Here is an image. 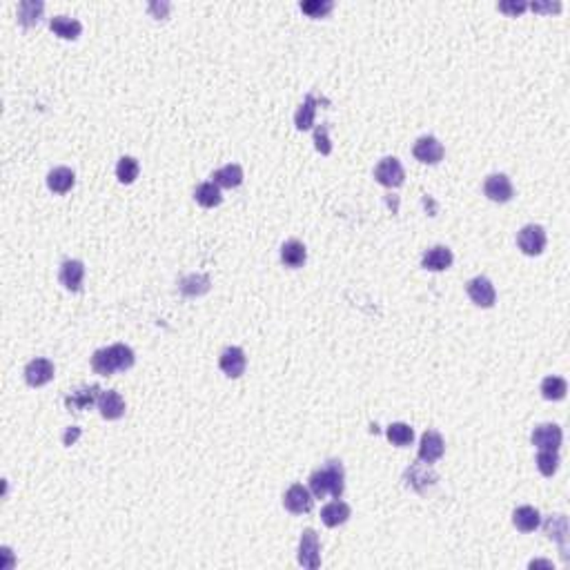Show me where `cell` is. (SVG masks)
<instances>
[{
	"label": "cell",
	"mask_w": 570,
	"mask_h": 570,
	"mask_svg": "<svg viewBox=\"0 0 570 570\" xmlns=\"http://www.w3.org/2000/svg\"><path fill=\"white\" fill-rule=\"evenodd\" d=\"M134 366V350L125 343L100 347L92 357V368L100 377H112L114 372H125Z\"/></svg>",
	"instance_id": "obj_1"
},
{
	"label": "cell",
	"mask_w": 570,
	"mask_h": 570,
	"mask_svg": "<svg viewBox=\"0 0 570 570\" xmlns=\"http://www.w3.org/2000/svg\"><path fill=\"white\" fill-rule=\"evenodd\" d=\"M345 475H343V465L341 461H328L323 468L314 470L310 475V492L317 497V499H323V497H334L339 499L343 495V488H345Z\"/></svg>",
	"instance_id": "obj_2"
},
{
	"label": "cell",
	"mask_w": 570,
	"mask_h": 570,
	"mask_svg": "<svg viewBox=\"0 0 570 570\" xmlns=\"http://www.w3.org/2000/svg\"><path fill=\"white\" fill-rule=\"evenodd\" d=\"M283 506L288 508L292 515H303L314 508V495L310 492L305 486L294 484L288 488V492L283 495Z\"/></svg>",
	"instance_id": "obj_3"
},
{
	"label": "cell",
	"mask_w": 570,
	"mask_h": 570,
	"mask_svg": "<svg viewBox=\"0 0 570 570\" xmlns=\"http://www.w3.org/2000/svg\"><path fill=\"white\" fill-rule=\"evenodd\" d=\"M319 535L312 528L303 530L299 541V564L307 570H317L321 566V552H319Z\"/></svg>",
	"instance_id": "obj_4"
},
{
	"label": "cell",
	"mask_w": 570,
	"mask_h": 570,
	"mask_svg": "<svg viewBox=\"0 0 570 570\" xmlns=\"http://www.w3.org/2000/svg\"><path fill=\"white\" fill-rule=\"evenodd\" d=\"M517 245L519 250L528 256H537L546 248V230L541 225H526L522 232L517 234Z\"/></svg>",
	"instance_id": "obj_5"
},
{
	"label": "cell",
	"mask_w": 570,
	"mask_h": 570,
	"mask_svg": "<svg viewBox=\"0 0 570 570\" xmlns=\"http://www.w3.org/2000/svg\"><path fill=\"white\" fill-rule=\"evenodd\" d=\"M374 178H377L383 187H399L401 183H404L406 172H404V167H401L399 159L385 157L383 161H379L377 167H374Z\"/></svg>",
	"instance_id": "obj_6"
},
{
	"label": "cell",
	"mask_w": 570,
	"mask_h": 570,
	"mask_svg": "<svg viewBox=\"0 0 570 570\" xmlns=\"http://www.w3.org/2000/svg\"><path fill=\"white\" fill-rule=\"evenodd\" d=\"M465 290H468V296L472 299V303L479 307H492L497 301L495 285H492V281L486 277H475L472 281H468Z\"/></svg>",
	"instance_id": "obj_7"
},
{
	"label": "cell",
	"mask_w": 570,
	"mask_h": 570,
	"mask_svg": "<svg viewBox=\"0 0 570 570\" xmlns=\"http://www.w3.org/2000/svg\"><path fill=\"white\" fill-rule=\"evenodd\" d=\"M533 446L539 448V450H559L562 446V428L555 425V423H541L533 430Z\"/></svg>",
	"instance_id": "obj_8"
},
{
	"label": "cell",
	"mask_w": 570,
	"mask_h": 570,
	"mask_svg": "<svg viewBox=\"0 0 570 570\" xmlns=\"http://www.w3.org/2000/svg\"><path fill=\"white\" fill-rule=\"evenodd\" d=\"M54 379V364L49 359H32L25 368V381L32 387H41Z\"/></svg>",
	"instance_id": "obj_9"
},
{
	"label": "cell",
	"mask_w": 570,
	"mask_h": 570,
	"mask_svg": "<svg viewBox=\"0 0 570 570\" xmlns=\"http://www.w3.org/2000/svg\"><path fill=\"white\" fill-rule=\"evenodd\" d=\"M484 192H486V197L490 201H495V203H508L512 199V183H510V178L506 174H492L486 178V183H484Z\"/></svg>",
	"instance_id": "obj_10"
},
{
	"label": "cell",
	"mask_w": 570,
	"mask_h": 570,
	"mask_svg": "<svg viewBox=\"0 0 570 570\" xmlns=\"http://www.w3.org/2000/svg\"><path fill=\"white\" fill-rule=\"evenodd\" d=\"M412 154H414V159H417V161L435 165V163H439L444 159V145L435 136H421L417 142H414Z\"/></svg>",
	"instance_id": "obj_11"
},
{
	"label": "cell",
	"mask_w": 570,
	"mask_h": 570,
	"mask_svg": "<svg viewBox=\"0 0 570 570\" xmlns=\"http://www.w3.org/2000/svg\"><path fill=\"white\" fill-rule=\"evenodd\" d=\"M218 366L227 374V377L237 379L245 372V366H248V359H245V352L237 345H230L221 352V359H218Z\"/></svg>",
	"instance_id": "obj_12"
},
{
	"label": "cell",
	"mask_w": 570,
	"mask_h": 570,
	"mask_svg": "<svg viewBox=\"0 0 570 570\" xmlns=\"http://www.w3.org/2000/svg\"><path fill=\"white\" fill-rule=\"evenodd\" d=\"M98 397H100L98 385H85V387H79V390H74L72 395H67L65 406H67L69 412H83L87 408H92L94 404H98Z\"/></svg>",
	"instance_id": "obj_13"
},
{
	"label": "cell",
	"mask_w": 570,
	"mask_h": 570,
	"mask_svg": "<svg viewBox=\"0 0 570 570\" xmlns=\"http://www.w3.org/2000/svg\"><path fill=\"white\" fill-rule=\"evenodd\" d=\"M60 283L65 290L69 292H79L83 288V279H85V265L76 258H69L60 265V274H58Z\"/></svg>",
	"instance_id": "obj_14"
},
{
	"label": "cell",
	"mask_w": 570,
	"mask_h": 570,
	"mask_svg": "<svg viewBox=\"0 0 570 570\" xmlns=\"http://www.w3.org/2000/svg\"><path fill=\"white\" fill-rule=\"evenodd\" d=\"M442 457H444V439H442V435L435 432V430L423 432L421 444H419V459L425 461V463H435Z\"/></svg>",
	"instance_id": "obj_15"
},
{
	"label": "cell",
	"mask_w": 570,
	"mask_h": 570,
	"mask_svg": "<svg viewBox=\"0 0 570 570\" xmlns=\"http://www.w3.org/2000/svg\"><path fill=\"white\" fill-rule=\"evenodd\" d=\"M96 406H98V410H100L102 417L110 419V421L121 419L123 414H125V401H123V397H121L119 392H116V390L100 392Z\"/></svg>",
	"instance_id": "obj_16"
},
{
	"label": "cell",
	"mask_w": 570,
	"mask_h": 570,
	"mask_svg": "<svg viewBox=\"0 0 570 570\" xmlns=\"http://www.w3.org/2000/svg\"><path fill=\"white\" fill-rule=\"evenodd\" d=\"M421 265L425 270H430V272L448 270L452 265V252H450V248H446V245H435V248H430V250L423 254Z\"/></svg>",
	"instance_id": "obj_17"
},
{
	"label": "cell",
	"mask_w": 570,
	"mask_h": 570,
	"mask_svg": "<svg viewBox=\"0 0 570 570\" xmlns=\"http://www.w3.org/2000/svg\"><path fill=\"white\" fill-rule=\"evenodd\" d=\"M406 479H408V486H412L417 492H423L425 488H430L437 484V475L432 468H428V465H421V463H414L406 470Z\"/></svg>",
	"instance_id": "obj_18"
},
{
	"label": "cell",
	"mask_w": 570,
	"mask_h": 570,
	"mask_svg": "<svg viewBox=\"0 0 570 570\" xmlns=\"http://www.w3.org/2000/svg\"><path fill=\"white\" fill-rule=\"evenodd\" d=\"M76 183V176L69 167H54L49 174H47V187L56 194H67Z\"/></svg>",
	"instance_id": "obj_19"
},
{
	"label": "cell",
	"mask_w": 570,
	"mask_h": 570,
	"mask_svg": "<svg viewBox=\"0 0 570 570\" xmlns=\"http://www.w3.org/2000/svg\"><path fill=\"white\" fill-rule=\"evenodd\" d=\"M512 524L517 530H522V533H533L541 524V515L533 506H522L512 512Z\"/></svg>",
	"instance_id": "obj_20"
},
{
	"label": "cell",
	"mask_w": 570,
	"mask_h": 570,
	"mask_svg": "<svg viewBox=\"0 0 570 570\" xmlns=\"http://www.w3.org/2000/svg\"><path fill=\"white\" fill-rule=\"evenodd\" d=\"M347 519H350V506L339 499L328 503V506H323V510H321V522L328 528H336V526L345 524Z\"/></svg>",
	"instance_id": "obj_21"
},
{
	"label": "cell",
	"mask_w": 570,
	"mask_h": 570,
	"mask_svg": "<svg viewBox=\"0 0 570 570\" xmlns=\"http://www.w3.org/2000/svg\"><path fill=\"white\" fill-rule=\"evenodd\" d=\"M49 27L56 36L65 38V41H74V38H79L83 32V25L69 16H54L49 20Z\"/></svg>",
	"instance_id": "obj_22"
},
{
	"label": "cell",
	"mask_w": 570,
	"mask_h": 570,
	"mask_svg": "<svg viewBox=\"0 0 570 570\" xmlns=\"http://www.w3.org/2000/svg\"><path fill=\"white\" fill-rule=\"evenodd\" d=\"M307 258V252H305V245L301 241H285L283 248H281V261L285 267H301Z\"/></svg>",
	"instance_id": "obj_23"
},
{
	"label": "cell",
	"mask_w": 570,
	"mask_h": 570,
	"mask_svg": "<svg viewBox=\"0 0 570 570\" xmlns=\"http://www.w3.org/2000/svg\"><path fill=\"white\" fill-rule=\"evenodd\" d=\"M43 9L45 5L41 0H22L18 5V22L22 27H32V25H38L43 18Z\"/></svg>",
	"instance_id": "obj_24"
},
{
	"label": "cell",
	"mask_w": 570,
	"mask_h": 570,
	"mask_svg": "<svg viewBox=\"0 0 570 570\" xmlns=\"http://www.w3.org/2000/svg\"><path fill=\"white\" fill-rule=\"evenodd\" d=\"M212 178H214V183H216L218 187H227V190H232V187H239V185L243 183V170H241V165L230 163V165L221 167V170H216Z\"/></svg>",
	"instance_id": "obj_25"
},
{
	"label": "cell",
	"mask_w": 570,
	"mask_h": 570,
	"mask_svg": "<svg viewBox=\"0 0 570 570\" xmlns=\"http://www.w3.org/2000/svg\"><path fill=\"white\" fill-rule=\"evenodd\" d=\"M543 530H546L548 539L559 541L562 550H566V537H568V522L564 515H552L543 524Z\"/></svg>",
	"instance_id": "obj_26"
},
{
	"label": "cell",
	"mask_w": 570,
	"mask_h": 570,
	"mask_svg": "<svg viewBox=\"0 0 570 570\" xmlns=\"http://www.w3.org/2000/svg\"><path fill=\"white\" fill-rule=\"evenodd\" d=\"M194 199H197V203L203 205V207H216V205H221V201H223L221 190H218V185L214 183V180L201 183L197 187V192H194Z\"/></svg>",
	"instance_id": "obj_27"
},
{
	"label": "cell",
	"mask_w": 570,
	"mask_h": 570,
	"mask_svg": "<svg viewBox=\"0 0 570 570\" xmlns=\"http://www.w3.org/2000/svg\"><path fill=\"white\" fill-rule=\"evenodd\" d=\"M314 116H317V98L307 96L294 114V125L299 129H310L314 125Z\"/></svg>",
	"instance_id": "obj_28"
},
{
	"label": "cell",
	"mask_w": 570,
	"mask_h": 570,
	"mask_svg": "<svg viewBox=\"0 0 570 570\" xmlns=\"http://www.w3.org/2000/svg\"><path fill=\"white\" fill-rule=\"evenodd\" d=\"M568 392V383L562 377H546L541 381V395L548 401H562Z\"/></svg>",
	"instance_id": "obj_29"
},
{
	"label": "cell",
	"mask_w": 570,
	"mask_h": 570,
	"mask_svg": "<svg viewBox=\"0 0 570 570\" xmlns=\"http://www.w3.org/2000/svg\"><path fill=\"white\" fill-rule=\"evenodd\" d=\"M387 439H390V442L395 444V446H399V448H404V446H410L412 444V439H414V432H412V428L408 425V423H390L387 425Z\"/></svg>",
	"instance_id": "obj_30"
},
{
	"label": "cell",
	"mask_w": 570,
	"mask_h": 570,
	"mask_svg": "<svg viewBox=\"0 0 570 570\" xmlns=\"http://www.w3.org/2000/svg\"><path fill=\"white\" fill-rule=\"evenodd\" d=\"M138 172H140V165H138V161L134 157H123L119 161V165H116V176H119V180L125 185L134 183Z\"/></svg>",
	"instance_id": "obj_31"
},
{
	"label": "cell",
	"mask_w": 570,
	"mask_h": 570,
	"mask_svg": "<svg viewBox=\"0 0 570 570\" xmlns=\"http://www.w3.org/2000/svg\"><path fill=\"white\" fill-rule=\"evenodd\" d=\"M537 468L541 475L552 477L557 472V468H559V455H557V450H539Z\"/></svg>",
	"instance_id": "obj_32"
},
{
	"label": "cell",
	"mask_w": 570,
	"mask_h": 570,
	"mask_svg": "<svg viewBox=\"0 0 570 570\" xmlns=\"http://www.w3.org/2000/svg\"><path fill=\"white\" fill-rule=\"evenodd\" d=\"M332 7H334L332 0H303V3H301V11H303V14H307L310 18L328 16L332 11Z\"/></svg>",
	"instance_id": "obj_33"
},
{
	"label": "cell",
	"mask_w": 570,
	"mask_h": 570,
	"mask_svg": "<svg viewBox=\"0 0 570 570\" xmlns=\"http://www.w3.org/2000/svg\"><path fill=\"white\" fill-rule=\"evenodd\" d=\"M207 285H210V279H207V277L192 274V277L183 279V283H180V290H183L185 294H203L207 290Z\"/></svg>",
	"instance_id": "obj_34"
},
{
	"label": "cell",
	"mask_w": 570,
	"mask_h": 570,
	"mask_svg": "<svg viewBox=\"0 0 570 570\" xmlns=\"http://www.w3.org/2000/svg\"><path fill=\"white\" fill-rule=\"evenodd\" d=\"M314 145L321 154H330L332 152V142L328 138V125H319L314 129Z\"/></svg>",
	"instance_id": "obj_35"
},
{
	"label": "cell",
	"mask_w": 570,
	"mask_h": 570,
	"mask_svg": "<svg viewBox=\"0 0 570 570\" xmlns=\"http://www.w3.org/2000/svg\"><path fill=\"white\" fill-rule=\"evenodd\" d=\"M499 9L506 11V14H510V16H517V14H522V11H526L528 5L526 3H499Z\"/></svg>",
	"instance_id": "obj_36"
},
{
	"label": "cell",
	"mask_w": 570,
	"mask_h": 570,
	"mask_svg": "<svg viewBox=\"0 0 570 570\" xmlns=\"http://www.w3.org/2000/svg\"><path fill=\"white\" fill-rule=\"evenodd\" d=\"M81 437V428H76V425H72L67 432H65V437H62V442H65V446H72L76 439Z\"/></svg>",
	"instance_id": "obj_37"
},
{
	"label": "cell",
	"mask_w": 570,
	"mask_h": 570,
	"mask_svg": "<svg viewBox=\"0 0 570 570\" xmlns=\"http://www.w3.org/2000/svg\"><path fill=\"white\" fill-rule=\"evenodd\" d=\"M530 7H533L535 11H559V9H562V5H559V3H555V5H541V3H533Z\"/></svg>",
	"instance_id": "obj_38"
}]
</instances>
